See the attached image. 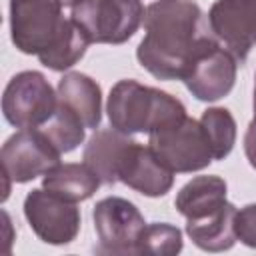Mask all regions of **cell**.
I'll list each match as a JSON object with an SVG mask.
<instances>
[{"label":"cell","instance_id":"cell-21","mask_svg":"<svg viewBox=\"0 0 256 256\" xmlns=\"http://www.w3.org/2000/svg\"><path fill=\"white\" fill-rule=\"evenodd\" d=\"M182 246V230L170 222L146 224L140 238V254L150 256H176Z\"/></svg>","mask_w":256,"mask_h":256},{"label":"cell","instance_id":"cell-24","mask_svg":"<svg viewBox=\"0 0 256 256\" xmlns=\"http://www.w3.org/2000/svg\"><path fill=\"white\" fill-rule=\"evenodd\" d=\"M2 218H4V230H6V246H4V252L8 254L10 252V244H12V234H10V230H12V222H10V214L6 212V210H2Z\"/></svg>","mask_w":256,"mask_h":256},{"label":"cell","instance_id":"cell-19","mask_svg":"<svg viewBox=\"0 0 256 256\" xmlns=\"http://www.w3.org/2000/svg\"><path fill=\"white\" fill-rule=\"evenodd\" d=\"M200 124L208 138L214 160H224L232 152L236 144V134H238L232 112L222 106L206 108L200 116Z\"/></svg>","mask_w":256,"mask_h":256},{"label":"cell","instance_id":"cell-12","mask_svg":"<svg viewBox=\"0 0 256 256\" xmlns=\"http://www.w3.org/2000/svg\"><path fill=\"white\" fill-rule=\"evenodd\" d=\"M118 182L126 184L142 196L160 198L172 190L174 172L158 158L150 144H140L132 140L120 160Z\"/></svg>","mask_w":256,"mask_h":256},{"label":"cell","instance_id":"cell-9","mask_svg":"<svg viewBox=\"0 0 256 256\" xmlns=\"http://www.w3.org/2000/svg\"><path fill=\"white\" fill-rule=\"evenodd\" d=\"M60 152L40 128H18L0 150L2 172L14 184L32 182L60 164Z\"/></svg>","mask_w":256,"mask_h":256},{"label":"cell","instance_id":"cell-15","mask_svg":"<svg viewBox=\"0 0 256 256\" xmlns=\"http://www.w3.org/2000/svg\"><path fill=\"white\" fill-rule=\"evenodd\" d=\"M236 206L232 202H224L220 208L214 212L186 220V234L188 238L206 252H224L230 250L236 244V228H234V216H236Z\"/></svg>","mask_w":256,"mask_h":256},{"label":"cell","instance_id":"cell-13","mask_svg":"<svg viewBox=\"0 0 256 256\" xmlns=\"http://www.w3.org/2000/svg\"><path fill=\"white\" fill-rule=\"evenodd\" d=\"M58 102L74 112L86 128H98L102 122V88L84 72H64L58 80Z\"/></svg>","mask_w":256,"mask_h":256},{"label":"cell","instance_id":"cell-11","mask_svg":"<svg viewBox=\"0 0 256 256\" xmlns=\"http://www.w3.org/2000/svg\"><path fill=\"white\" fill-rule=\"evenodd\" d=\"M238 60L218 42L204 50L186 70L182 82L200 102H218L228 96L236 84Z\"/></svg>","mask_w":256,"mask_h":256},{"label":"cell","instance_id":"cell-8","mask_svg":"<svg viewBox=\"0 0 256 256\" xmlns=\"http://www.w3.org/2000/svg\"><path fill=\"white\" fill-rule=\"evenodd\" d=\"M24 218L32 232L50 246H66L76 240L82 224V214L76 202L64 200L62 196L34 188L24 198Z\"/></svg>","mask_w":256,"mask_h":256},{"label":"cell","instance_id":"cell-2","mask_svg":"<svg viewBox=\"0 0 256 256\" xmlns=\"http://www.w3.org/2000/svg\"><path fill=\"white\" fill-rule=\"evenodd\" d=\"M106 114L110 126L124 134H152L186 118L182 100L138 80H118L108 94Z\"/></svg>","mask_w":256,"mask_h":256},{"label":"cell","instance_id":"cell-18","mask_svg":"<svg viewBox=\"0 0 256 256\" xmlns=\"http://www.w3.org/2000/svg\"><path fill=\"white\" fill-rule=\"evenodd\" d=\"M70 18H72V16H70ZM88 46H90L88 36H86L84 30L72 20L70 26H68V30H66V34H64L50 50H46L44 54H40L38 60H40V64L46 66L48 70L66 72V70H70L74 64H78V62L84 58Z\"/></svg>","mask_w":256,"mask_h":256},{"label":"cell","instance_id":"cell-3","mask_svg":"<svg viewBox=\"0 0 256 256\" xmlns=\"http://www.w3.org/2000/svg\"><path fill=\"white\" fill-rule=\"evenodd\" d=\"M10 40L22 54L40 56L68 30L62 0H10Z\"/></svg>","mask_w":256,"mask_h":256},{"label":"cell","instance_id":"cell-22","mask_svg":"<svg viewBox=\"0 0 256 256\" xmlns=\"http://www.w3.org/2000/svg\"><path fill=\"white\" fill-rule=\"evenodd\" d=\"M234 228H236V238L244 246L256 248V202H250L236 210Z\"/></svg>","mask_w":256,"mask_h":256},{"label":"cell","instance_id":"cell-25","mask_svg":"<svg viewBox=\"0 0 256 256\" xmlns=\"http://www.w3.org/2000/svg\"><path fill=\"white\" fill-rule=\"evenodd\" d=\"M252 108H254V114H256V74H254V98H252Z\"/></svg>","mask_w":256,"mask_h":256},{"label":"cell","instance_id":"cell-6","mask_svg":"<svg viewBox=\"0 0 256 256\" xmlns=\"http://www.w3.org/2000/svg\"><path fill=\"white\" fill-rule=\"evenodd\" d=\"M92 222L98 238V254H140V238L146 220L134 202L122 196H106L96 202Z\"/></svg>","mask_w":256,"mask_h":256},{"label":"cell","instance_id":"cell-4","mask_svg":"<svg viewBox=\"0 0 256 256\" xmlns=\"http://www.w3.org/2000/svg\"><path fill=\"white\" fill-rule=\"evenodd\" d=\"M146 8L140 0H76L72 20L84 30L90 44H124L144 22Z\"/></svg>","mask_w":256,"mask_h":256},{"label":"cell","instance_id":"cell-5","mask_svg":"<svg viewBox=\"0 0 256 256\" xmlns=\"http://www.w3.org/2000/svg\"><path fill=\"white\" fill-rule=\"evenodd\" d=\"M58 108V90L38 70L14 74L2 94L4 120L14 128H40Z\"/></svg>","mask_w":256,"mask_h":256},{"label":"cell","instance_id":"cell-27","mask_svg":"<svg viewBox=\"0 0 256 256\" xmlns=\"http://www.w3.org/2000/svg\"><path fill=\"white\" fill-rule=\"evenodd\" d=\"M254 2H256V0H254Z\"/></svg>","mask_w":256,"mask_h":256},{"label":"cell","instance_id":"cell-26","mask_svg":"<svg viewBox=\"0 0 256 256\" xmlns=\"http://www.w3.org/2000/svg\"><path fill=\"white\" fill-rule=\"evenodd\" d=\"M62 2H64V6H72L76 0H62Z\"/></svg>","mask_w":256,"mask_h":256},{"label":"cell","instance_id":"cell-23","mask_svg":"<svg viewBox=\"0 0 256 256\" xmlns=\"http://www.w3.org/2000/svg\"><path fill=\"white\" fill-rule=\"evenodd\" d=\"M244 154H246L248 164L256 170V114L250 120V124L246 128V134H244Z\"/></svg>","mask_w":256,"mask_h":256},{"label":"cell","instance_id":"cell-1","mask_svg":"<svg viewBox=\"0 0 256 256\" xmlns=\"http://www.w3.org/2000/svg\"><path fill=\"white\" fill-rule=\"evenodd\" d=\"M142 26L136 58L158 80H182L190 64L218 42L196 0H154Z\"/></svg>","mask_w":256,"mask_h":256},{"label":"cell","instance_id":"cell-20","mask_svg":"<svg viewBox=\"0 0 256 256\" xmlns=\"http://www.w3.org/2000/svg\"><path fill=\"white\" fill-rule=\"evenodd\" d=\"M40 130L48 136V140L56 146V150L60 154H68V152L76 150L86 138L84 122L74 112H70L66 106H62L60 102H58V108L52 114V118L46 124H42Z\"/></svg>","mask_w":256,"mask_h":256},{"label":"cell","instance_id":"cell-16","mask_svg":"<svg viewBox=\"0 0 256 256\" xmlns=\"http://www.w3.org/2000/svg\"><path fill=\"white\" fill-rule=\"evenodd\" d=\"M228 184L216 174H202L188 180L176 194L174 206L186 218H202L226 202Z\"/></svg>","mask_w":256,"mask_h":256},{"label":"cell","instance_id":"cell-14","mask_svg":"<svg viewBox=\"0 0 256 256\" xmlns=\"http://www.w3.org/2000/svg\"><path fill=\"white\" fill-rule=\"evenodd\" d=\"M130 144H132L130 134L118 132L112 126L102 130L96 128L82 150V160L98 174L102 184L114 186L118 182L120 160Z\"/></svg>","mask_w":256,"mask_h":256},{"label":"cell","instance_id":"cell-10","mask_svg":"<svg viewBox=\"0 0 256 256\" xmlns=\"http://www.w3.org/2000/svg\"><path fill=\"white\" fill-rule=\"evenodd\" d=\"M206 18L218 44L242 64L256 46V2L214 0Z\"/></svg>","mask_w":256,"mask_h":256},{"label":"cell","instance_id":"cell-7","mask_svg":"<svg viewBox=\"0 0 256 256\" xmlns=\"http://www.w3.org/2000/svg\"><path fill=\"white\" fill-rule=\"evenodd\" d=\"M148 144L174 174L200 172L214 162L200 120L190 116L148 134Z\"/></svg>","mask_w":256,"mask_h":256},{"label":"cell","instance_id":"cell-17","mask_svg":"<svg viewBox=\"0 0 256 256\" xmlns=\"http://www.w3.org/2000/svg\"><path fill=\"white\" fill-rule=\"evenodd\" d=\"M98 174L82 160V162H60L50 172L42 176V188L62 196L70 202H84L96 194L100 188Z\"/></svg>","mask_w":256,"mask_h":256}]
</instances>
